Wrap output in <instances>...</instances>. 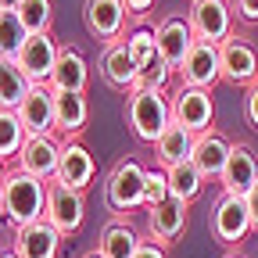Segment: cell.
Returning <instances> with one entry per match:
<instances>
[{"instance_id": "1", "label": "cell", "mask_w": 258, "mask_h": 258, "mask_svg": "<svg viewBox=\"0 0 258 258\" xmlns=\"http://www.w3.org/2000/svg\"><path fill=\"white\" fill-rule=\"evenodd\" d=\"M125 125L140 144H158L172 125V97H165V90L137 86L125 97Z\"/></svg>"}, {"instance_id": "2", "label": "cell", "mask_w": 258, "mask_h": 258, "mask_svg": "<svg viewBox=\"0 0 258 258\" xmlns=\"http://www.w3.org/2000/svg\"><path fill=\"white\" fill-rule=\"evenodd\" d=\"M47 186L50 183L29 176L22 169H11L8 183H4V194H0V215H4L15 230L40 222L43 212H47Z\"/></svg>"}, {"instance_id": "3", "label": "cell", "mask_w": 258, "mask_h": 258, "mask_svg": "<svg viewBox=\"0 0 258 258\" xmlns=\"http://www.w3.org/2000/svg\"><path fill=\"white\" fill-rule=\"evenodd\" d=\"M144 186H147V169L140 165L137 158H118L108 179H104V198H108V208L122 219H129V212L144 208Z\"/></svg>"}, {"instance_id": "4", "label": "cell", "mask_w": 258, "mask_h": 258, "mask_svg": "<svg viewBox=\"0 0 258 258\" xmlns=\"http://www.w3.org/2000/svg\"><path fill=\"white\" fill-rule=\"evenodd\" d=\"M233 18L237 15L230 0H190V11H186V22L198 43H215V47H222L233 36Z\"/></svg>"}, {"instance_id": "5", "label": "cell", "mask_w": 258, "mask_h": 258, "mask_svg": "<svg viewBox=\"0 0 258 258\" xmlns=\"http://www.w3.org/2000/svg\"><path fill=\"white\" fill-rule=\"evenodd\" d=\"M208 226H212V237L222 244V247H237L244 244V237L254 230L251 226V212H247V201L240 194H219V201L208 215Z\"/></svg>"}, {"instance_id": "6", "label": "cell", "mask_w": 258, "mask_h": 258, "mask_svg": "<svg viewBox=\"0 0 258 258\" xmlns=\"http://www.w3.org/2000/svg\"><path fill=\"white\" fill-rule=\"evenodd\" d=\"M172 122H179L183 129H190L194 137L215 129V97H212V90L179 86L172 93Z\"/></svg>"}, {"instance_id": "7", "label": "cell", "mask_w": 258, "mask_h": 258, "mask_svg": "<svg viewBox=\"0 0 258 258\" xmlns=\"http://www.w3.org/2000/svg\"><path fill=\"white\" fill-rule=\"evenodd\" d=\"M43 219L54 226L61 237H72L83 230V219H86V198L83 190H69L61 183H50L47 186V212Z\"/></svg>"}, {"instance_id": "8", "label": "cell", "mask_w": 258, "mask_h": 258, "mask_svg": "<svg viewBox=\"0 0 258 258\" xmlns=\"http://www.w3.org/2000/svg\"><path fill=\"white\" fill-rule=\"evenodd\" d=\"M125 15L129 11H125L122 0H83V25H86L90 36L104 40V47L122 40Z\"/></svg>"}, {"instance_id": "9", "label": "cell", "mask_w": 258, "mask_h": 258, "mask_svg": "<svg viewBox=\"0 0 258 258\" xmlns=\"http://www.w3.org/2000/svg\"><path fill=\"white\" fill-rule=\"evenodd\" d=\"M93 176H97V161L86 151V144L83 140H61V161H57L54 183L86 194V186L93 183Z\"/></svg>"}, {"instance_id": "10", "label": "cell", "mask_w": 258, "mask_h": 258, "mask_svg": "<svg viewBox=\"0 0 258 258\" xmlns=\"http://www.w3.org/2000/svg\"><path fill=\"white\" fill-rule=\"evenodd\" d=\"M57 161H61V140L57 137H29L25 147H22V154L15 158V169L36 176L43 183H54Z\"/></svg>"}, {"instance_id": "11", "label": "cell", "mask_w": 258, "mask_h": 258, "mask_svg": "<svg viewBox=\"0 0 258 258\" xmlns=\"http://www.w3.org/2000/svg\"><path fill=\"white\" fill-rule=\"evenodd\" d=\"M219 57H222V83H233V86H254L258 83V50L247 40L230 36L219 47Z\"/></svg>"}, {"instance_id": "12", "label": "cell", "mask_w": 258, "mask_h": 258, "mask_svg": "<svg viewBox=\"0 0 258 258\" xmlns=\"http://www.w3.org/2000/svg\"><path fill=\"white\" fill-rule=\"evenodd\" d=\"M179 79L183 86H198V90H212L222 79V57L215 43H194L190 54L179 64Z\"/></svg>"}, {"instance_id": "13", "label": "cell", "mask_w": 258, "mask_h": 258, "mask_svg": "<svg viewBox=\"0 0 258 258\" xmlns=\"http://www.w3.org/2000/svg\"><path fill=\"white\" fill-rule=\"evenodd\" d=\"M57 54H61V47L54 43L50 32H43V36H29V43H25L22 54H18V69L29 76L32 86H47L50 76H54Z\"/></svg>"}, {"instance_id": "14", "label": "cell", "mask_w": 258, "mask_h": 258, "mask_svg": "<svg viewBox=\"0 0 258 258\" xmlns=\"http://www.w3.org/2000/svg\"><path fill=\"white\" fill-rule=\"evenodd\" d=\"M154 40H158V54H161V61H165L172 72H179L183 57L190 54L194 43H198V36H194V29H190L186 18H165V22L154 29Z\"/></svg>"}, {"instance_id": "15", "label": "cell", "mask_w": 258, "mask_h": 258, "mask_svg": "<svg viewBox=\"0 0 258 258\" xmlns=\"http://www.w3.org/2000/svg\"><path fill=\"white\" fill-rule=\"evenodd\" d=\"M101 79L111 90H118V93H133L140 86V69L133 64V57H129L125 40L104 47V54H101Z\"/></svg>"}, {"instance_id": "16", "label": "cell", "mask_w": 258, "mask_h": 258, "mask_svg": "<svg viewBox=\"0 0 258 258\" xmlns=\"http://www.w3.org/2000/svg\"><path fill=\"white\" fill-rule=\"evenodd\" d=\"M18 118H22L29 137H57L54 133V90L32 86L29 97L18 104Z\"/></svg>"}, {"instance_id": "17", "label": "cell", "mask_w": 258, "mask_h": 258, "mask_svg": "<svg viewBox=\"0 0 258 258\" xmlns=\"http://www.w3.org/2000/svg\"><path fill=\"white\" fill-rule=\"evenodd\" d=\"M11 251L18 258H57L61 254V233L54 230L47 219H40V222H32V226L15 230Z\"/></svg>"}, {"instance_id": "18", "label": "cell", "mask_w": 258, "mask_h": 258, "mask_svg": "<svg viewBox=\"0 0 258 258\" xmlns=\"http://www.w3.org/2000/svg\"><path fill=\"white\" fill-rule=\"evenodd\" d=\"M219 183H222L226 194H240V198H247V190L258 183V158H254V151L247 144H233L230 161H226Z\"/></svg>"}, {"instance_id": "19", "label": "cell", "mask_w": 258, "mask_h": 258, "mask_svg": "<svg viewBox=\"0 0 258 258\" xmlns=\"http://www.w3.org/2000/svg\"><path fill=\"white\" fill-rule=\"evenodd\" d=\"M230 151H233V144L226 140L219 129H208V133H201L198 140H194L190 161L198 165V172H201L205 179H219L222 169H226V161H230Z\"/></svg>"}, {"instance_id": "20", "label": "cell", "mask_w": 258, "mask_h": 258, "mask_svg": "<svg viewBox=\"0 0 258 258\" xmlns=\"http://www.w3.org/2000/svg\"><path fill=\"white\" fill-rule=\"evenodd\" d=\"M186 208L190 205H183L179 198H165L161 205L147 208V230H151V237L161 247L172 244L176 237H183V230H186Z\"/></svg>"}, {"instance_id": "21", "label": "cell", "mask_w": 258, "mask_h": 258, "mask_svg": "<svg viewBox=\"0 0 258 258\" xmlns=\"http://www.w3.org/2000/svg\"><path fill=\"white\" fill-rule=\"evenodd\" d=\"M90 122L86 93H54V133L61 140H79Z\"/></svg>"}, {"instance_id": "22", "label": "cell", "mask_w": 258, "mask_h": 258, "mask_svg": "<svg viewBox=\"0 0 258 258\" xmlns=\"http://www.w3.org/2000/svg\"><path fill=\"white\" fill-rule=\"evenodd\" d=\"M90 83V64L76 47H61L57 64H54V76H50V90L54 93H86Z\"/></svg>"}, {"instance_id": "23", "label": "cell", "mask_w": 258, "mask_h": 258, "mask_svg": "<svg viewBox=\"0 0 258 258\" xmlns=\"http://www.w3.org/2000/svg\"><path fill=\"white\" fill-rule=\"evenodd\" d=\"M194 137L190 129H183L179 122H172L165 133H161V140L154 144V158H158V169H172V165H183V161H190L194 154Z\"/></svg>"}, {"instance_id": "24", "label": "cell", "mask_w": 258, "mask_h": 258, "mask_svg": "<svg viewBox=\"0 0 258 258\" xmlns=\"http://www.w3.org/2000/svg\"><path fill=\"white\" fill-rule=\"evenodd\" d=\"M140 244L144 240L129 226V219H115V222L104 226L101 240H97V251H101V258H133L140 251Z\"/></svg>"}, {"instance_id": "25", "label": "cell", "mask_w": 258, "mask_h": 258, "mask_svg": "<svg viewBox=\"0 0 258 258\" xmlns=\"http://www.w3.org/2000/svg\"><path fill=\"white\" fill-rule=\"evenodd\" d=\"M29 90H32V83L18 69V61L0 57V108H4V111H18V104L29 97Z\"/></svg>"}, {"instance_id": "26", "label": "cell", "mask_w": 258, "mask_h": 258, "mask_svg": "<svg viewBox=\"0 0 258 258\" xmlns=\"http://www.w3.org/2000/svg\"><path fill=\"white\" fill-rule=\"evenodd\" d=\"M169 172V198H179L183 205L198 201L201 190H205V176L198 172V165L194 161H183V165H172L165 169Z\"/></svg>"}, {"instance_id": "27", "label": "cell", "mask_w": 258, "mask_h": 258, "mask_svg": "<svg viewBox=\"0 0 258 258\" xmlns=\"http://www.w3.org/2000/svg\"><path fill=\"white\" fill-rule=\"evenodd\" d=\"M25 43H29V29L22 25L18 11H0V57L18 61Z\"/></svg>"}, {"instance_id": "28", "label": "cell", "mask_w": 258, "mask_h": 258, "mask_svg": "<svg viewBox=\"0 0 258 258\" xmlns=\"http://www.w3.org/2000/svg\"><path fill=\"white\" fill-rule=\"evenodd\" d=\"M25 140H29V133H25L18 111H4V108H0V158H4V161L18 158Z\"/></svg>"}, {"instance_id": "29", "label": "cell", "mask_w": 258, "mask_h": 258, "mask_svg": "<svg viewBox=\"0 0 258 258\" xmlns=\"http://www.w3.org/2000/svg\"><path fill=\"white\" fill-rule=\"evenodd\" d=\"M125 47H129V57H133V64L140 69V76L161 57V54H158V40H154V29H133V32L125 36Z\"/></svg>"}, {"instance_id": "30", "label": "cell", "mask_w": 258, "mask_h": 258, "mask_svg": "<svg viewBox=\"0 0 258 258\" xmlns=\"http://www.w3.org/2000/svg\"><path fill=\"white\" fill-rule=\"evenodd\" d=\"M18 18L29 29V36H43L54 25V0H22Z\"/></svg>"}, {"instance_id": "31", "label": "cell", "mask_w": 258, "mask_h": 258, "mask_svg": "<svg viewBox=\"0 0 258 258\" xmlns=\"http://www.w3.org/2000/svg\"><path fill=\"white\" fill-rule=\"evenodd\" d=\"M169 198V172L165 169H147V186H144V208H154Z\"/></svg>"}, {"instance_id": "32", "label": "cell", "mask_w": 258, "mask_h": 258, "mask_svg": "<svg viewBox=\"0 0 258 258\" xmlns=\"http://www.w3.org/2000/svg\"><path fill=\"white\" fill-rule=\"evenodd\" d=\"M169 79H172V69H169V64L158 57V61L151 64V69L140 76V86H151V90H165V86H169Z\"/></svg>"}, {"instance_id": "33", "label": "cell", "mask_w": 258, "mask_h": 258, "mask_svg": "<svg viewBox=\"0 0 258 258\" xmlns=\"http://www.w3.org/2000/svg\"><path fill=\"white\" fill-rule=\"evenodd\" d=\"M240 22H258V0H230Z\"/></svg>"}, {"instance_id": "34", "label": "cell", "mask_w": 258, "mask_h": 258, "mask_svg": "<svg viewBox=\"0 0 258 258\" xmlns=\"http://www.w3.org/2000/svg\"><path fill=\"white\" fill-rule=\"evenodd\" d=\"M244 118L258 129V83L247 86V97H244Z\"/></svg>"}, {"instance_id": "35", "label": "cell", "mask_w": 258, "mask_h": 258, "mask_svg": "<svg viewBox=\"0 0 258 258\" xmlns=\"http://www.w3.org/2000/svg\"><path fill=\"white\" fill-rule=\"evenodd\" d=\"M133 258H169V254H165V247H161L158 240H144L140 251H137Z\"/></svg>"}, {"instance_id": "36", "label": "cell", "mask_w": 258, "mask_h": 258, "mask_svg": "<svg viewBox=\"0 0 258 258\" xmlns=\"http://www.w3.org/2000/svg\"><path fill=\"white\" fill-rule=\"evenodd\" d=\"M122 4H125L129 15H137V18H140V15H147V11L154 8V0H122Z\"/></svg>"}, {"instance_id": "37", "label": "cell", "mask_w": 258, "mask_h": 258, "mask_svg": "<svg viewBox=\"0 0 258 258\" xmlns=\"http://www.w3.org/2000/svg\"><path fill=\"white\" fill-rule=\"evenodd\" d=\"M244 201H247V212H251V226L258 230V183L247 190V198H244Z\"/></svg>"}, {"instance_id": "38", "label": "cell", "mask_w": 258, "mask_h": 258, "mask_svg": "<svg viewBox=\"0 0 258 258\" xmlns=\"http://www.w3.org/2000/svg\"><path fill=\"white\" fill-rule=\"evenodd\" d=\"M22 0H0V11H18Z\"/></svg>"}, {"instance_id": "39", "label": "cell", "mask_w": 258, "mask_h": 258, "mask_svg": "<svg viewBox=\"0 0 258 258\" xmlns=\"http://www.w3.org/2000/svg\"><path fill=\"white\" fill-rule=\"evenodd\" d=\"M4 183H8V161L0 158V194H4Z\"/></svg>"}, {"instance_id": "40", "label": "cell", "mask_w": 258, "mask_h": 258, "mask_svg": "<svg viewBox=\"0 0 258 258\" xmlns=\"http://www.w3.org/2000/svg\"><path fill=\"white\" fill-rule=\"evenodd\" d=\"M83 258H101V251H97V247H93V251H86Z\"/></svg>"}, {"instance_id": "41", "label": "cell", "mask_w": 258, "mask_h": 258, "mask_svg": "<svg viewBox=\"0 0 258 258\" xmlns=\"http://www.w3.org/2000/svg\"><path fill=\"white\" fill-rule=\"evenodd\" d=\"M0 258H18V254L15 251H0Z\"/></svg>"}, {"instance_id": "42", "label": "cell", "mask_w": 258, "mask_h": 258, "mask_svg": "<svg viewBox=\"0 0 258 258\" xmlns=\"http://www.w3.org/2000/svg\"><path fill=\"white\" fill-rule=\"evenodd\" d=\"M226 258H244V254H226Z\"/></svg>"}]
</instances>
